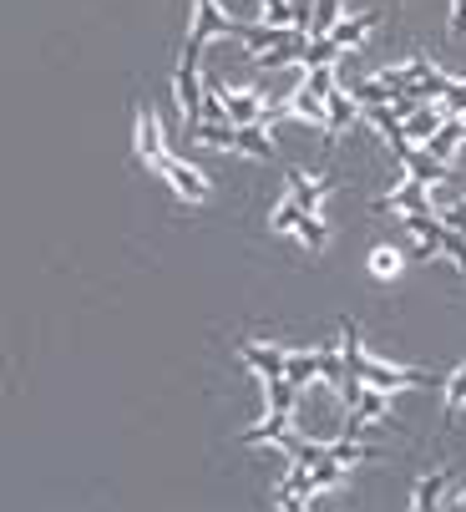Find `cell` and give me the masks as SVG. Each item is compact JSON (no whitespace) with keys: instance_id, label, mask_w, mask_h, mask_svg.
<instances>
[{"instance_id":"obj_30","label":"cell","mask_w":466,"mask_h":512,"mask_svg":"<svg viewBox=\"0 0 466 512\" xmlns=\"http://www.w3.org/2000/svg\"><path fill=\"white\" fill-rule=\"evenodd\" d=\"M451 31L466 36V0H451Z\"/></svg>"},{"instance_id":"obj_13","label":"cell","mask_w":466,"mask_h":512,"mask_svg":"<svg viewBox=\"0 0 466 512\" xmlns=\"http://www.w3.org/2000/svg\"><path fill=\"white\" fill-rule=\"evenodd\" d=\"M375 21H380L375 11H365V16H340V21L330 26V41H335L340 51H350V46H360V41H365V31H370Z\"/></svg>"},{"instance_id":"obj_12","label":"cell","mask_w":466,"mask_h":512,"mask_svg":"<svg viewBox=\"0 0 466 512\" xmlns=\"http://www.w3.org/2000/svg\"><path fill=\"white\" fill-rule=\"evenodd\" d=\"M284 376L304 391V386H315V381H325V350H315V355H284Z\"/></svg>"},{"instance_id":"obj_23","label":"cell","mask_w":466,"mask_h":512,"mask_svg":"<svg viewBox=\"0 0 466 512\" xmlns=\"http://www.w3.org/2000/svg\"><path fill=\"white\" fill-rule=\"evenodd\" d=\"M441 492H446V477H441V472L421 477V487H416V507H421V512H431V507L441 502Z\"/></svg>"},{"instance_id":"obj_17","label":"cell","mask_w":466,"mask_h":512,"mask_svg":"<svg viewBox=\"0 0 466 512\" xmlns=\"http://www.w3.org/2000/svg\"><path fill=\"white\" fill-rule=\"evenodd\" d=\"M380 208H401V213H426V208H431V188H426V183H416V178H406V183L396 188V198H391V203H380Z\"/></svg>"},{"instance_id":"obj_27","label":"cell","mask_w":466,"mask_h":512,"mask_svg":"<svg viewBox=\"0 0 466 512\" xmlns=\"http://www.w3.org/2000/svg\"><path fill=\"white\" fill-rule=\"evenodd\" d=\"M299 213H304V208H294V203H279V208H274V218H269V224H274V234H294Z\"/></svg>"},{"instance_id":"obj_7","label":"cell","mask_w":466,"mask_h":512,"mask_svg":"<svg viewBox=\"0 0 466 512\" xmlns=\"http://www.w3.org/2000/svg\"><path fill=\"white\" fill-rule=\"evenodd\" d=\"M213 36H233V16L218 11V0H198V11H193V41H213Z\"/></svg>"},{"instance_id":"obj_11","label":"cell","mask_w":466,"mask_h":512,"mask_svg":"<svg viewBox=\"0 0 466 512\" xmlns=\"http://www.w3.org/2000/svg\"><path fill=\"white\" fill-rule=\"evenodd\" d=\"M233 153H249V158H274V137L264 132V122H244V127H233Z\"/></svg>"},{"instance_id":"obj_9","label":"cell","mask_w":466,"mask_h":512,"mask_svg":"<svg viewBox=\"0 0 466 512\" xmlns=\"http://www.w3.org/2000/svg\"><path fill=\"white\" fill-rule=\"evenodd\" d=\"M360 122V102L345 92V87H335L330 97H325V127H330V137H340L345 127H355Z\"/></svg>"},{"instance_id":"obj_2","label":"cell","mask_w":466,"mask_h":512,"mask_svg":"<svg viewBox=\"0 0 466 512\" xmlns=\"http://www.w3.org/2000/svg\"><path fill=\"white\" fill-rule=\"evenodd\" d=\"M396 148V163L406 168V178H416V183H426V188H441V183H451V163H441V158H431L421 142H391Z\"/></svg>"},{"instance_id":"obj_22","label":"cell","mask_w":466,"mask_h":512,"mask_svg":"<svg viewBox=\"0 0 466 512\" xmlns=\"http://www.w3.org/2000/svg\"><path fill=\"white\" fill-rule=\"evenodd\" d=\"M264 396H269V411H289V416H294V406H299V386H294L289 376L264 381Z\"/></svg>"},{"instance_id":"obj_3","label":"cell","mask_w":466,"mask_h":512,"mask_svg":"<svg viewBox=\"0 0 466 512\" xmlns=\"http://www.w3.org/2000/svg\"><path fill=\"white\" fill-rule=\"evenodd\" d=\"M152 168H158V173L173 183V193H178V198H188V203H203V198H208V178H203L193 163H183L178 153H168V148H163L158 158H152Z\"/></svg>"},{"instance_id":"obj_25","label":"cell","mask_w":466,"mask_h":512,"mask_svg":"<svg viewBox=\"0 0 466 512\" xmlns=\"http://www.w3.org/2000/svg\"><path fill=\"white\" fill-rule=\"evenodd\" d=\"M396 269H401V254L396 249H375L370 254V274L375 279H396Z\"/></svg>"},{"instance_id":"obj_28","label":"cell","mask_w":466,"mask_h":512,"mask_svg":"<svg viewBox=\"0 0 466 512\" xmlns=\"http://www.w3.org/2000/svg\"><path fill=\"white\" fill-rule=\"evenodd\" d=\"M436 213H441V218H446V224H451V229H456V234H466V198H461V203H456V198H451V203H446V208H436Z\"/></svg>"},{"instance_id":"obj_4","label":"cell","mask_w":466,"mask_h":512,"mask_svg":"<svg viewBox=\"0 0 466 512\" xmlns=\"http://www.w3.org/2000/svg\"><path fill=\"white\" fill-rule=\"evenodd\" d=\"M223 112H228V122L233 127H244V122H274L279 112L264 102V92H233V87H223Z\"/></svg>"},{"instance_id":"obj_32","label":"cell","mask_w":466,"mask_h":512,"mask_svg":"<svg viewBox=\"0 0 466 512\" xmlns=\"http://www.w3.org/2000/svg\"><path fill=\"white\" fill-rule=\"evenodd\" d=\"M461 127H466V112H461Z\"/></svg>"},{"instance_id":"obj_24","label":"cell","mask_w":466,"mask_h":512,"mask_svg":"<svg viewBox=\"0 0 466 512\" xmlns=\"http://www.w3.org/2000/svg\"><path fill=\"white\" fill-rule=\"evenodd\" d=\"M335 21H340V0H315V26H309V36H330Z\"/></svg>"},{"instance_id":"obj_29","label":"cell","mask_w":466,"mask_h":512,"mask_svg":"<svg viewBox=\"0 0 466 512\" xmlns=\"http://www.w3.org/2000/svg\"><path fill=\"white\" fill-rule=\"evenodd\" d=\"M259 6H264L269 26H289V0H259Z\"/></svg>"},{"instance_id":"obj_31","label":"cell","mask_w":466,"mask_h":512,"mask_svg":"<svg viewBox=\"0 0 466 512\" xmlns=\"http://www.w3.org/2000/svg\"><path fill=\"white\" fill-rule=\"evenodd\" d=\"M456 507H466V492H461V497H456Z\"/></svg>"},{"instance_id":"obj_15","label":"cell","mask_w":466,"mask_h":512,"mask_svg":"<svg viewBox=\"0 0 466 512\" xmlns=\"http://www.w3.org/2000/svg\"><path fill=\"white\" fill-rule=\"evenodd\" d=\"M320 198H325V183H320V178H309V173H289V203H294V208L315 213V208H320Z\"/></svg>"},{"instance_id":"obj_18","label":"cell","mask_w":466,"mask_h":512,"mask_svg":"<svg viewBox=\"0 0 466 512\" xmlns=\"http://www.w3.org/2000/svg\"><path fill=\"white\" fill-rule=\"evenodd\" d=\"M345 51L330 41V36H304V51H299V66H335Z\"/></svg>"},{"instance_id":"obj_10","label":"cell","mask_w":466,"mask_h":512,"mask_svg":"<svg viewBox=\"0 0 466 512\" xmlns=\"http://www.w3.org/2000/svg\"><path fill=\"white\" fill-rule=\"evenodd\" d=\"M284 31H294V26H269V21H233V41H244L249 51H269V46H279V41H284Z\"/></svg>"},{"instance_id":"obj_5","label":"cell","mask_w":466,"mask_h":512,"mask_svg":"<svg viewBox=\"0 0 466 512\" xmlns=\"http://www.w3.org/2000/svg\"><path fill=\"white\" fill-rule=\"evenodd\" d=\"M461 142H466V127H461V117H441V127H436V132L421 142V148H426L431 158H441V163H456Z\"/></svg>"},{"instance_id":"obj_26","label":"cell","mask_w":466,"mask_h":512,"mask_svg":"<svg viewBox=\"0 0 466 512\" xmlns=\"http://www.w3.org/2000/svg\"><path fill=\"white\" fill-rule=\"evenodd\" d=\"M461 112H466V82L451 77V87H446V97H441V117H461Z\"/></svg>"},{"instance_id":"obj_19","label":"cell","mask_w":466,"mask_h":512,"mask_svg":"<svg viewBox=\"0 0 466 512\" xmlns=\"http://www.w3.org/2000/svg\"><path fill=\"white\" fill-rule=\"evenodd\" d=\"M446 87H451V77H446V71L426 66V71H421V77H416V82H411L406 92H411L416 102H441V97H446Z\"/></svg>"},{"instance_id":"obj_16","label":"cell","mask_w":466,"mask_h":512,"mask_svg":"<svg viewBox=\"0 0 466 512\" xmlns=\"http://www.w3.org/2000/svg\"><path fill=\"white\" fill-rule=\"evenodd\" d=\"M289 117H299V122H315V127H325V102L304 87V77H299V87H294V97H289Z\"/></svg>"},{"instance_id":"obj_20","label":"cell","mask_w":466,"mask_h":512,"mask_svg":"<svg viewBox=\"0 0 466 512\" xmlns=\"http://www.w3.org/2000/svg\"><path fill=\"white\" fill-rule=\"evenodd\" d=\"M284 431H289V411H269L259 426L244 431V442H249V447H264V442H279Z\"/></svg>"},{"instance_id":"obj_6","label":"cell","mask_w":466,"mask_h":512,"mask_svg":"<svg viewBox=\"0 0 466 512\" xmlns=\"http://www.w3.org/2000/svg\"><path fill=\"white\" fill-rule=\"evenodd\" d=\"M299 51H304V31H284L279 46L254 51V71H284V66H299Z\"/></svg>"},{"instance_id":"obj_21","label":"cell","mask_w":466,"mask_h":512,"mask_svg":"<svg viewBox=\"0 0 466 512\" xmlns=\"http://www.w3.org/2000/svg\"><path fill=\"white\" fill-rule=\"evenodd\" d=\"M294 234H299V244H304V249H315V254H325V244H330V229L320 224V213H299Z\"/></svg>"},{"instance_id":"obj_8","label":"cell","mask_w":466,"mask_h":512,"mask_svg":"<svg viewBox=\"0 0 466 512\" xmlns=\"http://www.w3.org/2000/svg\"><path fill=\"white\" fill-rule=\"evenodd\" d=\"M244 365H249L259 381H279V376H284V350H274V345H264V340H249V345H244Z\"/></svg>"},{"instance_id":"obj_14","label":"cell","mask_w":466,"mask_h":512,"mask_svg":"<svg viewBox=\"0 0 466 512\" xmlns=\"http://www.w3.org/2000/svg\"><path fill=\"white\" fill-rule=\"evenodd\" d=\"M436 127H441V107H436V102H421L416 112H406V117H401V132H406V142H426Z\"/></svg>"},{"instance_id":"obj_1","label":"cell","mask_w":466,"mask_h":512,"mask_svg":"<svg viewBox=\"0 0 466 512\" xmlns=\"http://www.w3.org/2000/svg\"><path fill=\"white\" fill-rule=\"evenodd\" d=\"M340 360H345V376H355L360 386H375V391H431L436 386V376H426V371H411V365H385V360L365 355L355 325H345V335H340Z\"/></svg>"}]
</instances>
